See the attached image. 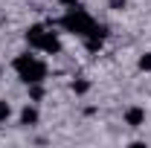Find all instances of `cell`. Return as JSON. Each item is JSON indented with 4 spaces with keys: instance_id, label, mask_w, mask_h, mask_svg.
Returning <instances> with one entry per match:
<instances>
[{
    "instance_id": "obj_1",
    "label": "cell",
    "mask_w": 151,
    "mask_h": 148,
    "mask_svg": "<svg viewBox=\"0 0 151 148\" xmlns=\"http://www.w3.org/2000/svg\"><path fill=\"white\" fill-rule=\"evenodd\" d=\"M15 73L26 81V84H35V81H44L47 78V64L35 55H18L15 58Z\"/></svg>"
},
{
    "instance_id": "obj_2",
    "label": "cell",
    "mask_w": 151,
    "mask_h": 148,
    "mask_svg": "<svg viewBox=\"0 0 151 148\" xmlns=\"http://www.w3.org/2000/svg\"><path fill=\"white\" fill-rule=\"evenodd\" d=\"M58 23H61L67 32L78 35V38H84V35H87V32H90V29L96 26V20L90 18L84 9H76V6H73V9H70V12H67V15H64L61 20H58Z\"/></svg>"
},
{
    "instance_id": "obj_3",
    "label": "cell",
    "mask_w": 151,
    "mask_h": 148,
    "mask_svg": "<svg viewBox=\"0 0 151 148\" xmlns=\"http://www.w3.org/2000/svg\"><path fill=\"white\" fill-rule=\"evenodd\" d=\"M105 38H108V29H105V26H99V23H96L93 29H90V32H87V35H84V47H87V50H90V52H99V50H102V47H105Z\"/></svg>"
},
{
    "instance_id": "obj_4",
    "label": "cell",
    "mask_w": 151,
    "mask_h": 148,
    "mask_svg": "<svg viewBox=\"0 0 151 148\" xmlns=\"http://www.w3.org/2000/svg\"><path fill=\"white\" fill-rule=\"evenodd\" d=\"M35 50H44V52H50V55H55V52H61V41H58L55 32H41V38L35 41Z\"/></svg>"
},
{
    "instance_id": "obj_5",
    "label": "cell",
    "mask_w": 151,
    "mask_h": 148,
    "mask_svg": "<svg viewBox=\"0 0 151 148\" xmlns=\"http://www.w3.org/2000/svg\"><path fill=\"white\" fill-rule=\"evenodd\" d=\"M125 122H128L131 128H139V125L145 122V111H142V108H128V111H125Z\"/></svg>"
},
{
    "instance_id": "obj_6",
    "label": "cell",
    "mask_w": 151,
    "mask_h": 148,
    "mask_svg": "<svg viewBox=\"0 0 151 148\" xmlns=\"http://www.w3.org/2000/svg\"><path fill=\"white\" fill-rule=\"evenodd\" d=\"M35 122H38V111L26 105V108L20 111V125H35Z\"/></svg>"
},
{
    "instance_id": "obj_7",
    "label": "cell",
    "mask_w": 151,
    "mask_h": 148,
    "mask_svg": "<svg viewBox=\"0 0 151 148\" xmlns=\"http://www.w3.org/2000/svg\"><path fill=\"white\" fill-rule=\"evenodd\" d=\"M29 96H32V99H41V96H44V87H41V81H35V84H29Z\"/></svg>"
},
{
    "instance_id": "obj_8",
    "label": "cell",
    "mask_w": 151,
    "mask_h": 148,
    "mask_svg": "<svg viewBox=\"0 0 151 148\" xmlns=\"http://www.w3.org/2000/svg\"><path fill=\"white\" fill-rule=\"evenodd\" d=\"M9 116H12V108H9V102H3V99H0V122H6Z\"/></svg>"
},
{
    "instance_id": "obj_9",
    "label": "cell",
    "mask_w": 151,
    "mask_h": 148,
    "mask_svg": "<svg viewBox=\"0 0 151 148\" xmlns=\"http://www.w3.org/2000/svg\"><path fill=\"white\" fill-rule=\"evenodd\" d=\"M139 70H142V73H148V70H151V52H145V55L139 58Z\"/></svg>"
},
{
    "instance_id": "obj_10",
    "label": "cell",
    "mask_w": 151,
    "mask_h": 148,
    "mask_svg": "<svg viewBox=\"0 0 151 148\" xmlns=\"http://www.w3.org/2000/svg\"><path fill=\"white\" fill-rule=\"evenodd\" d=\"M73 90L76 93H87V90H90V84H87V81H73Z\"/></svg>"
},
{
    "instance_id": "obj_11",
    "label": "cell",
    "mask_w": 151,
    "mask_h": 148,
    "mask_svg": "<svg viewBox=\"0 0 151 148\" xmlns=\"http://www.w3.org/2000/svg\"><path fill=\"white\" fill-rule=\"evenodd\" d=\"M111 6L113 9H125V0H111Z\"/></svg>"
},
{
    "instance_id": "obj_12",
    "label": "cell",
    "mask_w": 151,
    "mask_h": 148,
    "mask_svg": "<svg viewBox=\"0 0 151 148\" xmlns=\"http://www.w3.org/2000/svg\"><path fill=\"white\" fill-rule=\"evenodd\" d=\"M61 6H76V0H58Z\"/></svg>"
}]
</instances>
